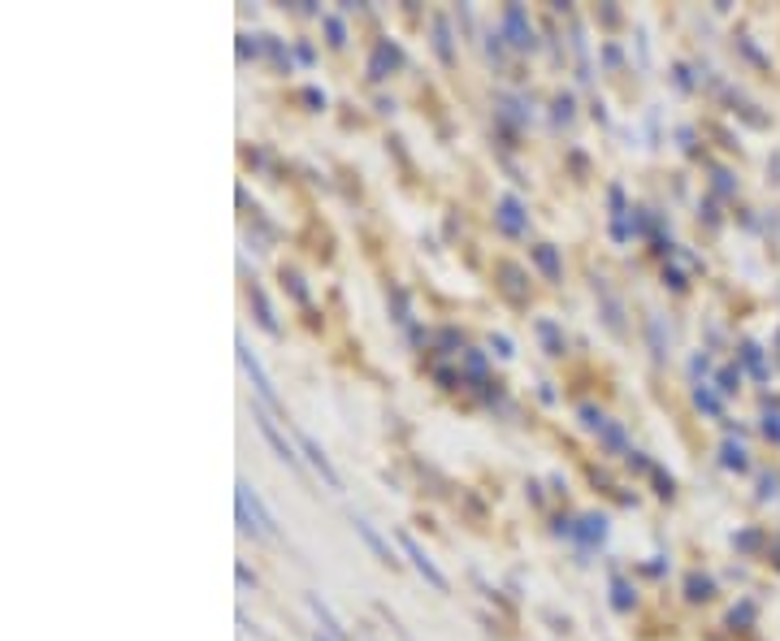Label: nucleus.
I'll return each instance as SVG.
<instances>
[{
    "instance_id": "f257e3e1",
    "label": "nucleus",
    "mask_w": 780,
    "mask_h": 641,
    "mask_svg": "<svg viewBox=\"0 0 780 641\" xmlns=\"http://www.w3.org/2000/svg\"><path fill=\"white\" fill-rule=\"evenodd\" d=\"M239 364H243V373L252 377V386H256L260 403H269L273 412H286V408H282V399H278V390H273V382H269V373H265V364H260V360H256V351L247 347V338H239Z\"/></svg>"
},
{
    "instance_id": "f03ea898",
    "label": "nucleus",
    "mask_w": 780,
    "mask_h": 641,
    "mask_svg": "<svg viewBox=\"0 0 780 641\" xmlns=\"http://www.w3.org/2000/svg\"><path fill=\"white\" fill-rule=\"evenodd\" d=\"M399 546H403V555H408V559H412V568H416V572H421V577H425L429 585H434V590H438V594H447V590H451V585H447V577H442V572H438V564H434V559H429V555L421 551V542H416V538H412V533H399Z\"/></svg>"
},
{
    "instance_id": "7ed1b4c3",
    "label": "nucleus",
    "mask_w": 780,
    "mask_h": 641,
    "mask_svg": "<svg viewBox=\"0 0 780 641\" xmlns=\"http://www.w3.org/2000/svg\"><path fill=\"white\" fill-rule=\"evenodd\" d=\"M252 421H256V429H260V434H265V442H269V447H273V455H278L282 464L299 468V455L291 451V442H286V438L278 434V425L269 421V416H265V408H260V403H256V408H252Z\"/></svg>"
},
{
    "instance_id": "20e7f679",
    "label": "nucleus",
    "mask_w": 780,
    "mask_h": 641,
    "mask_svg": "<svg viewBox=\"0 0 780 641\" xmlns=\"http://www.w3.org/2000/svg\"><path fill=\"white\" fill-rule=\"evenodd\" d=\"M299 447H304V455H308V464H312V468H317V473L325 477V486H330V490H343V481H338V473H334V464H330V460H325V455H321V447H317V442H312L308 434H299Z\"/></svg>"
},
{
    "instance_id": "39448f33",
    "label": "nucleus",
    "mask_w": 780,
    "mask_h": 641,
    "mask_svg": "<svg viewBox=\"0 0 780 641\" xmlns=\"http://www.w3.org/2000/svg\"><path fill=\"white\" fill-rule=\"evenodd\" d=\"M503 26H507V35H512L516 48H529V44H533V31H529L525 9H520V5H507V9H503Z\"/></svg>"
},
{
    "instance_id": "423d86ee",
    "label": "nucleus",
    "mask_w": 780,
    "mask_h": 641,
    "mask_svg": "<svg viewBox=\"0 0 780 641\" xmlns=\"http://www.w3.org/2000/svg\"><path fill=\"white\" fill-rule=\"evenodd\" d=\"M308 611H312V616H317V624L325 629V637H334V641H347V629H343V624H338V616H334V611L321 603V594H308Z\"/></svg>"
},
{
    "instance_id": "0eeeda50",
    "label": "nucleus",
    "mask_w": 780,
    "mask_h": 641,
    "mask_svg": "<svg viewBox=\"0 0 780 641\" xmlns=\"http://www.w3.org/2000/svg\"><path fill=\"white\" fill-rule=\"evenodd\" d=\"M351 525H356V533H360L364 542H369V551H373L377 559H382V564H395V555H390V546L382 542V533H377V529L369 525V520H364V516H351Z\"/></svg>"
},
{
    "instance_id": "6e6552de",
    "label": "nucleus",
    "mask_w": 780,
    "mask_h": 641,
    "mask_svg": "<svg viewBox=\"0 0 780 641\" xmlns=\"http://www.w3.org/2000/svg\"><path fill=\"white\" fill-rule=\"evenodd\" d=\"M499 213H503V226L512 230V234L525 230V217H520V204L512 200V195H503V200H499Z\"/></svg>"
},
{
    "instance_id": "1a4fd4ad",
    "label": "nucleus",
    "mask_w": 780,
    "mask_h": 641,
    "mask_svg": "<svg viewBox=\"0 0 780 641\" xmlns=\"http://www.w3.org/2000/svg\"><path fill=\"white\" fill-rule=\"evenodd\" d=\"M239 529H243V533H252V538H260V533H265V529H260V520L252 516V507H247L243 494H239Z\"/></svg>"
},
{
    "instance_id": "9d476101",
    "label": "nucleus",
    "mask_w": 780,
    "mask_h": 641,
    "mask_svg": "<svg viewBox=\"0 0 780 641\" xmlns=\"http://www.w3.org/2000/svg\"><path fill=\"white\" fill-rule=\"evenodd\" d=\"M252 299H256V312H260V325H265L269 334H278V321H273V312H269V299L260 295V291H252Z\"/></svg>"
},
{
    "instance_id": "9b49d317",
    "label": "nucleus",
    "mask_w": 780,
    "mask_h": 641,
    "mask_svg": "<svg viewBox=\"0 0 780 641\" xmlns=\"http://www.w3.org/2000/svg\"><path fill=\"white\" fill-rule=\"evenodd\" d=\"M538 265H542L546 273H551V278L559 273V265H555V252H551V247H542V252H538Z\"/></svg>"
},
{
    "instance_id": "f8f14e48",
    "label": "nucleus",
    "mask_w": 780,
    "mask_h": 641,
    "mask_svg": "<svg viewBox=\"0 0 780 641\" xmlns=\"http://www.w3.org/2000/svg\"><path fill=\"white\" fill-rule=\"evenodd\" d=\"M325 26H330V35H334V44H343V22H338V18H330V22H325Z\"/></svg>"
},
{
    "instance_id": "ddd939ff",
    "label": "nucleus",
    "mask_w": 780,
    "mask_h": 641,
    "mask_svg": "<svg viewBox=\"0 0 780 641\" xmlns=\"http://www.w3.org/2000/svg\"><path fill=\"white\" fill-rule=\"evenodd\" d=\"M317 641H334V637H325V633H317Z\"/></svg>"
}]
</instances>
